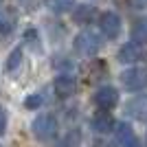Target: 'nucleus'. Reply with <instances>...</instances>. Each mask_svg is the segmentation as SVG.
<instances>
[{"instance_id": "obj_1", "label": "nucleus", "mask_w": 147, "mask_h": 147, "mask_svg": "<svg viewBox=\"0 0 147 147\" xmlns=\"http://www.w3.org/2000/svg\"><path fill=\"white\" fill-rule=\"evenodd\" d=\"M31 129H33V136L37 141H51L57 134V119L53 114H40L33 119Z\"/></svg>"}, {"instance_id": "obj_2", "label": "nucleus", "mask_w": 147, "mask_h": 147, "mask_svg": "<svg viewBox=\"0 0 147 147\" xmlns=\"http://www.w3.org/2000/svg\"><path fill=\"white\" fill-rule=\"evenodd\" d=\"M75 49L86 57H94L99 53V49H101V37H99L94 31L86 29L75 37Z\"/></svg>"}, {"instance_id": "obj_3", "label": "nucleus", "mask_w": 147, "mask_h": 147, "mask_svg": "<svg viewBox=\"0 0 147 147\" xmlns=\"http://www.w3.org/2000/svg\"><path fill=\"white\" fill-rule=\"evenodd\" d=\"M121 84L125 90H143L147 88V70L143 68H127V70H123L121 73Z\"/></svg>"}, {"instance_id": "obj_4", "label": "nucleus", "mask_w": 147, "mask_h": 147, "mask_svg": "<svg viewBox=\"0 0 147 147\" xmlns=\"http://www.w3.org/2000/svg\"><path fill=\"white\" fill-rule=\"evenodd\" d=\"M99 29H101V33H103L108 40H117L119 35H121V18H119L117 13L112 11H105L99 16Z\"/></svg>"}, {"instance_id": "obj_5", "label": "nucleus", "mask_w": 147, "mask_h": 147, "mask_svg": "<svg viewBox=\"0 0 147 147\" xmlns=\"http://www.w3.org/2000/svg\"><path fill=\"white\" fill-rule=\"evenodd\" d=\"M92 99H94V105H97L99 110L108 112L119 103V90L114 86H101L97 92H94Z\"/></svg>"}, {"instance_id": "obj_6", "label": "nucleus", "mask_w": 147, "mask_h": 147, "mask_svg": "<svg viewBox=\"0 0 147 147\" xmlns=\"http://www.w3.org/2000/svg\"><path fill=\"white\" fill-rule=\"evenodd\" d=\"M53 90H55V94H57L59 99L73 97L75 90H77V81H75L73 75L61 73L59 77H55V81H53Z\"/></svg>"}, {"instance_id": "obj_7", "label": "nucleus", "mask_w": 147, "mask_h": 147, "mask_svg": "<svg viewBox=\"0 0 147 147\" xmlns=\"http://www.w3.org/2000/svg\"><path fill=\"white\" fill-rule=\"evenodd\" d=\"M114 134H117V143L121 147H136L138 145V138H136L134 129H132V125H127V123H119V125H114Z\"/></svg>"}, {"instance_id": "obj_8", "label": "nucleus", "mask_w": 147, "mask_h": 147, "mask_svg": "<svg viewBox=\"0 0 147 147\" xmlns=\"http://www.w3.org/2000/svg\"><path fill=\"white\" fill-rule=\"evenodd\" d=\"M18 24V13L9 7H0V35H9Z\"/></svg>"}, {"instance_id": "obj_9", "label": "nucleus", "mask_w": 147, "mask_h": 147, "mask_svg": "<svg viewBox=\"0 0 147 147\" xmlns=\"http://www.w3.org/2000/svg\"><path fill=\"white\" fill-rule=\"evenodd\" d=\"M141 57H143V46L141 44H134V42L121 46V51H119V61L121 64H134Z\"/></svg>"}, {"instance_id": "obj_10", "label": "nucleus", "mask_w": 147, "mask_h": 147, "mask_svg": "<svg viewBox=\"0 0 147 147\" xmlns=\"http://www.w3.org/2000/svg\"><path fill=\"white\" fill-rule=\"evenodd\" d=\"M94 7L90 5H77L73 9V22L75 24H90V20L94 18Z\"/></svg>"}, {"instance_id": "obj_11", "label": "nucleus", "mask_w": 147, "mask_h": 147, "mask_svg": "<svg viewBox=\"0 0 147 147\" xmlns=\"http://www.w3.org/2000/svg\"><path fill=\"white\" fill-rule=\"evenodd\" d=\"M127 114L134 119H147V94L145 97H136L127 103Z\"/></svg>"}, {"instance_id": "obj_12", "label": "nucleus", "mask_w": 147, "mask_h": 147, "mask_svg": "<svg viewBox=\"0 0 147 147\" xmlns=\"http://www.w3.org/2000/svg\"><path fill=\"white\" fill-rule=\"evenodd\" d=\"M114 125H117V123H114V119H112L108 112H101V114H97V117L92 119V129H94V132H99V134L110 132Z\"/></svg>"}, {"instance_id": "obj_13", "label": "nucleus", "mask_w": 147, "mask_h": 147, "mask_svg": "<svg viewBox=\"0 0 147 147\" xmlns=\"http://www.w3.org/2000/svg\"><path fill=\"white\" fill-rule=\"evenodd\" d=\"M132 42L134 44L147 42V18H141L134 22V26H132Z\"/></svg>"}, {"instance_id": "obj_14", "label": "nucleus", "mask_w": 147, "mask_h": 147, "mask_svg": "<svg viewBox=\"0 0 147 147\" xmlns=\"http://www.w3.org/2000/svg\"><path fill=\"white\" fill-rule=\"evenodd\" d=\"M44 5L55 13H64V11H70L75 7V0H44Z\"/></svg>"}, {"instance_id": "obj_15", "label": "nucleus", "mask_w": 147, "mask_h": 147, "mask_svg": "<svg viewBox=\"0 0 147 147\" xmlns=\"http://www.w3.org/2000/svg\"><path fill=\"white\" fill-rule=\"evenodd\" d=\"M79 143H81V134L77 129H73V132H68V134L61 138L57 147H79Z\"/></svg>"}, {"instance_id": "obj_16", "label": "nucleus", "mask_w": 147, "mask_h": 147, "mask_svg": "<svg viewBox=\"0 0 147 147\" xmlns=\"http://www.w3.org/2000/svg\"><path fill=\"white\" fill-rule=\"evenodd\" d=\"M20 61H22V49L11 51V55L7 59V70H16V68L20 66Z\"/></svg>"}, {"instance_id": "obj_17", "label": "nucleus", "mask_w": 147, "mask_h": 147, "mask_svg": "<svg viewBox=\"0 0 147 147\" xmlns=\"http://www.w3.org/2000/svg\"><path fill=\"white\" fill-rule=\"evenodd\" d=\"M24 105L26 108H29V110H35V108H40V105H42V94H29V97H26V101H24Z\"/></svg>"}, {"instance_id": "obj_18", "label": "nucleus", "mask_w": 147, "mask_h": 147, "mask_svg": "<svg viewBox=\"0 0 147 147\" xmlns=\"http://www.w3.org/2000/svg\"><path fill=\"white\" fill-rule=\"evenodd\" d=\"M7 132V112L5 108H0V136Z\"/></svg>"}, {"instance_id": "obj_19", "label": "nucleus", "mask_w": 147, "mask_h": 147, "mask_svg": "<svg viewBox=\"0 0 147 147\" xmlns=\"http://www.w3.org/2000/svg\"><path fill=\"white\" fill-rule=\"evenodd\" d=\"M53 66L59 68V66H75V64H73V61H53Z\"/></svg>"}, {"instance_id": "obj_20", "label": "nucleus", "mask_w": 147, "mask_h": 147, "mask_svg": "<svg viewBox=\"0 0 147 147\" xmlns=\"http://www.w3.org/2000/svg\"><path fill=\"white\" fill-rule=\"evenodd\" d=\"M136 2H138V5H147V0H136Z\"/></svg>"}, {"instance_id": "obj_21", "label": "nucleus", "mask_w": 147, "mask_h": 147, "mask_svg": "<svg viewBox=\"0 0 147 147\" xmlns=\"http://www.w3.org/2000/svg\"><path fill=\"white\" fill-rule=\"evenodd\" d=\"M0 2H2V0H0Z\"/></svg>"}]
</instances>
